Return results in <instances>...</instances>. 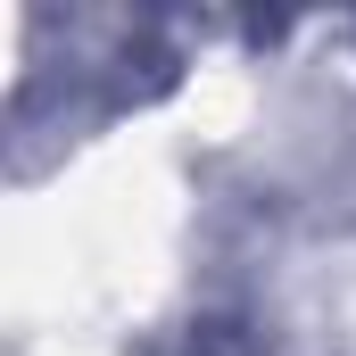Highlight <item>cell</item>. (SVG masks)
I'll return each mask as SVG.
<instances>
[{"label":"cell","instance_id":"1","mask_svg":"<svg viewBox=\"0 0 356 356\" xmlns=\"http://www.w3.org/2000/svg\"><path fill=\"white\" fill-rule=\"evenodd\" d=\"M216 356H232V348H216Z\"/></svg>","mask_w":356,"mask_h":356}]
</instances>
